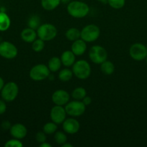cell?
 I'll list each match as a JSON object with an SVG mask.
<instances>
[{
	"label": "cell",
	"instance_id": "cell-1",
	"mask_svg": "<svg viewBox=\"0 0 147 147\" xmlns=\"http://www.w3.org/2000/svg\"><path fill=\"white\" fill-rule=\"evenodd\" d=\"M67 11L71 17L81 19L87 15L89 11V7L83 1H73L68 4Z\"/></svg>",
	"mask_w": 147,
	"mask_h": 147
},
{
	"label": "cell",
	"instance_id": "cell-2",
	"mask_svg": "<svg viewBox=\"0 0 147 147\" xmlns=\"http://www.w3.org/2000/svg\"><path fill=\"white\" fill-rule=\"evenodd\" d=\"M72 71L74 75L80 80H85L91 75V67L89 63L84 60L76 61L72 65Z\"/></svg>",
	"mask_w": 147,
	"mask_h": 147
},
{
	"label": "cell",
	"instance_id": "cell-3",
	"mask_svg": "<svg viewBox=\"0 0 147 147\" xmlns=\"http://www.w3.org/2000/svg\"><path fill=\"white\" fill-rule=\"evenodd\" d=\"M57 33L56 27L53 24L49 23L40 24V27L37 29V37L45 42L53 40L57 35Z\"/></svg>",
	"mask_w": 147,
	"mask_h": 147
},
{
	"label": "cell",
	"instance_id": "cell-4",
	"mask_svg": "<svg viewBox=\"0 0 147 147\" xmlns=\"http://www.w3.org/2000/svg\"><path fill=\"white\" fill-rule=\"evenodd\" d=\"M100 35V30L95 24H88L85 26L81 31V39L86 42H92L99 38Z\"/></svg>",
	"mask_w": 147,
	"mask_h": 147
},
{
	"label": "cell",
	"instance_id": "cell-5",
	"mask_svg": "<svg viewBox=\"0 0 147 147\" xmlns=\"http://www.w3.org/2000/svg\"><path fill=\"white\" fill-rule=\"evenodd\" d=\"M19 93V88L14 82H9L4 84L1 90V96L6 102H12L15 100Z\"/></svg>",
	"mask_w": 147,
	"mask_h": 147
},
{
	"label": "cell",
	"instance_id": "cell-6",
	"mask_svg": "<svg viewBox=\"0 0 147 147\" xmlns=\"http://www.w3.org/2000/svg\"><path fill=\"white\" fill-rule=\"evenodd\" d=\"M89 57L92 63L100 65L108 59V52L102 46L94 45L89 50Z\"/></svg>",
	"mask_w": 147,
	"mask_h": 147
},
{
	"label": "cell",
	"instance_id": "cell-7",
	"mask_svg": "<svg viewBox=\"0 0 147 147\" xmlns=\"http://www.w3.org/2000/svg\"><path fill=\"white\" fill-rule=\"evenodd\" d=\"M50 70L46 65L38 64L33 66L30 71V77L35 81H41L50 76Z\"/></svg>",
	"mask_w": 147,
	"mask_h": 147
},
{
	"label": "cell",
	"instance_id": "cell-8",
	"mask_svg": "<svg viewBox=\"0 0 147 147\" xmlns=\"http://www.w3.org/2000/svg\"><path fill=\"white\" fill-rule=\"evenodd\" d=\"M65 110L68 115L73 117H78L84 114L86 111V106L80 100H73L69 102L65 106Z\"/></svg>",
	"mask_w": 147,
	"mask_h": 147
},
{
	"label": "cell",
	"instance_id": "cell-9",
	"mask_svg": "<svg viewBox=\"0 0 147 147\" xmlns=\"http://www.w3.org/2000/svg\"><path fill=\"white\" fill-rule=\"evenodd\" d=\"M129 55L131 58L136 61L145 60L147 56V48L142 43H134L131 46Z\"/></svg>",
	"mask_w": 147,
	"mask_h": 147
},
{
	"label": "cell",
	"instance_id": "cell-10",
	"mask_svg": "<svg viewBox=\"0 0 147 147\" xmlns=\"http://www.w3.org/2000/svg\"><path fill=\"white\" fill-rule=\"evenodd\" d=\"M18 50L13 43L4 41L0 43V56L6 59H13L17 57Z\"/></svg>",
	"mask_w": 147,
	"mask_h": 147
},
{
	"label": "cell",
	"instance_id": "cell-11",
	"mask_svg": "<svg viewBox=\"0 0 147 147\" xmlns=\"http://www.w3.org/2000/svg\"><path fill=\"white\" fill-rule=\"evenodd\" d=\"M66 111L65 108L62 106H57L56 105L53 106L50 110V119L52 121L56 123V124H61L63 123L65 119H66Z\"/></svg>",
	"mask_w": 147,
	"mask_h": 147
},
{
	"label": "cell",
	"instance_id": "cell-12",
	"mask_svg": "<svg viewBox=\"0 0 147 147\" xmlns=\"http://www.w3.org/2000/svg\"><path fill=\"white\" fill-rule=\"evenodd\" d=\"M70 99V96L69 93L64 90H56L52 95V100L54 103L55 105L57 106H64L66 105L69 101Z\"/></svg>",
	"mask_w": 147,
	"mask_h": 147
},
{
	"label": "cell",
	"instance_id": "cell-13",
	"mask_svg": "<svg viewBox=\"0 0 147 147\" xmlns=\"http://www.w3.org/2000/svg\"><path fill=\"white\" fill-rule=\"evenodd\" d=\"M62 125H63V131L69 134H76L80 129L79 122L74 118L66 119Z\"/></svg>",
	"mask_w": 147,
	"mask_h": 147
},
{
	"label": "cell",
	"instance_id": "cell-14",
	"mask_svg": "<svg viewBox=\"0 0 147 147\" xmlns=\"http://www.w3.org/2000/svg\"><path fill=\"white\" fill-rule=\"evenodd\" d=\"M10 134L13 138L17 139H22L27 136V129L25 126L22 123H15L11 126L10 129Z\"/></svg>",
	"mask_w": 147,
	"mask_h": 147
},
{
	"label": "cell",
	"instance_id": "cell-15",
	"mask_svg": "<svg viewBox=\"0 0 147 147\" xmlns=\"http://www.w3.org/2000/svg\"><path fill=\"white\" fill-rule=\"evenodd\" d=\"M86 50V42L82 39H78L73 42L71 47V50L76 56H81L85 53Z\"/></svg>",
	"mask_w": 147,
	"mask_h": 147
},
{
	"label": "cell",
	"instance_id": "cell-16",
	"mask_svg": "<svg viewBox=\"0 0 147 147\" xmlns=\"http://www.w3.org/2000/svg\"><path fill=\"white\" fill-rule=\"evenodd\" d=\"M75 55L74 54L73 52L71 50H66L62 53L61 56V60L62 65L65 66V67H71L74 64L75 60Z\"/></svg>",
	"mask_w": 147,
	"mask_h": 147
},
{
	"label": "cell",
	"instance_id": "cell-17",
	"mask_svg": "<svg viewBox=\"0 0 147 147\" xmlns=\"http://www.w3.org/2000/svg\"><path fill=\"white\" fill-rule=\"evenodd\" d=\"M37 32L33 29L27 27L24 29L21 32V38L25 42L32 43L37 38Z\"/></svg>",
	"mask_w": 147,
	"mask_h": 147
},
{
	"label": "cell",
	"instance_id": "cell-18",
	"mask_svg": "<svg viewBox=\"0 0 147 147\" xmlns=\"http://www.w3.org/2000/svg\"><path fill=\"white\" fill-rule=\"evenodd\" d=\"M11 25L10 17L4 11H0V31L4 32L8 30Z\"/></svg>",
	"mask_w": 147,
	"mask_h": 147
},
{
	"label": "cell",
	"instance_id": "cell-19",
	"mask_svg": "<svg viewBox=\"0 0 147 147\" xmlns=\"http://www.w3.org/2000/svg\"><path fill=\"white\" fill-rule=\"evenodd\" d=\"M61 4V0H41V6L46 11H52Z\"/></svg>",
	"mask_w": 147,
	"mask_h": 147
},
{
	"label": "cell",
	"instance_id": "cell-20",
	"mask_svg": "<svg viewBox=\"0 0 147 147\" xmlns=\"http://www.w3.org/2000/svg\"><path fill=\"white\" fill-rule=\"evenodd\" d=\"M100 70L102 73L107 76H110L115 71V65L111 61L107 60L100 64Z\"/></svg>",
	"mask_w": 147,
	"mask_h": 147
},
{
	"label": "cell",
	"instance_id": "cell-21",
	"mask_svg": "<svg viewBox=\"0 0 147 147\" xmlns=\"http://www.w3.org/2000/svg\"><path fill=\"white\" fill-rule=\"evenodd\" d=\"M61 60L57 57H53L48 61V67L50 72H57L61 67Z\"/></svg>",
	"mask_w": 147,
	"mask_h": 147
},
{
	"label": "cell",
	"instance_id": "cell-22",
	"mask_svg": "<svg viewBox=\"0 0 147 147\" xmlns=\"http://www.w3.org/2000/svg\"><path fill=\"white\" fill-rule=\"evenodd\" d=\"M66 37L70 41H75V40H78V39L81 38V31H79V30H78L77 28H74V27H72V28L69 29L66 32Z\"/></svg>",
	"mask_w": 147,
	"mask_h": 147
},
{
	"label": "cell",
	"instance_id": "cell-23",
	"mask_svg": "<svg viewBox=\"0 0 147 147\" xmlns=\"http://www.w3.org/2000/svg\"><path fill=\"white\" fill-rule=\"evenodd\" d=\"M73 71L69 68H63L59 72V78L62 82H68L73 77Z\"/></svg>",
	"mask_w": 147,
	"mask_h": 147
},
{
	"label": "cell",
	"instance_id": "cell-24",
	"mask_svg": "<svg viewBox=\"0 0 147 147\" xmlns=\"http://www.w3.org/2000/svg\"><path fill=\"white\" fill-rule=\"evenodd\" d=\"M71 96L74 100H82L86 96V91L85 88L82 87L76 88L72 92Z\"/></svg>",
	"mask_w": 147,
	"mask_h": 147
},
{
	"label": "cell",
	"instance_id": "cell-25",
	"mask_svg": "<svg viewBox=\"0 0 147 147\" xmlns=\"http://www.w3.org/2000/svg\"><path fill=\"white\" fill-rule=\"evenodd\" d=\"M27 24L30 28L33 29V30H37L40 25V19L38 16L33 15L29 18Z\"/></svg>",
	"mask_w": 147,
	"mask_h": 147
},
{
	"label": "cell",
	"instance_id": "cell-26",
	"mask_svg": "<svg viewBox=\"0 0 147 147\" xmlns=\"http://www.w3.org/2000/svg\"><path fill=\"white\" fill-rule=\"evenodd\" d=\"M58 129L57 124L54 122H48L43 126V130L46 134H53Z\"/></svg>",
	"mask_w": 147,
	"mask_h": 147
},
{
	"label": "cell",
	"instance_id": "cell-27",
	"mask_svg": "<svg viewBox=\"0 0 147 147\" xmlns=\"http://www.w3.org/2000/svg\"><path fill=\"white\" fill-rule=\"evenodd\" d=\"M45 47V41L41 39H36L35 41L32 42V48L36 53H40L44 49Z\"/></svg>",
	"mask_w": 147,
	"mask_h": 147
},
{
	"label": "cell",
	"instance_id": "cell-28",
	"mask_svg": "<svg viewBox=\"0 0 147 147\" xmlns=\"http://www.w3.org/2000/svg\"><path fill=\"white\" fill-rule=\"evenodd\" d=\"M54 140L58 144L63 145L66 142H67V136L63 132L56 131L54 134Z\"/></svg>",
	"mask_w": 147,
	"mask_h": 147
},
{
	"label": "cell",
	"instance_id": "cell-29",
	"mask_svg": "<svg viewBox=\"0 0 147 147\" xmlns=\"http://www.w3.org/2000/svg\"><path fill=\"white\" fill-rule=\"evenodd\" d=\"M108 4L115 9H120L125 6V0H108Z\"/></svg>",
	"mask_w": 147,
	"mask_h": 147
},
{
	"label": "cell",
	"instance_id": "cell-30",
	"mask_svg": "<svg viewBox=\"0 0 147 147\" xmlns=\"http://www.w3.org/2000/svg\"><path fill=\"white\" fill-rule=\"evenodd\" d=\"M5 147H22L23 144L22 142H20V139H12L10 140L7 141L4 144Z\"/></svg>",
	"mask_w": 147,
	"mask_h": 147
},
{
	"label": "cell",
	"instance_id": "cell-31",
	"mask_svg": "<svg viewBox=\"0 0 147 147\" xmlns=\"http://www.w3.org/2000/svg\"><path fill=\"white\" fill-rule=\"evenodd\" d=\"M35 139H36V141L40 144L43 143V142H46V139H47V137H46V134L45 133L44 131L37 132V134H36L35 136Z\"/></svg>",
	"mask_w": 147,
	"mask_h": 147
},
{
	"label": "cell",
	"instance_id": "cell-32",
	"mask_svg": "<svg viewBox=\"0 0 147 147\" xmlns=\"http://www.w3.org/2000/svg\"><path fill=\"white\" fill-rule=\"evenodd\" d=\"M7 111V105L4 100H0V115L4 114Z\"/></svg>",
	"mask_w": 147,
	"mask_h": 147
},
{
	"label": "cell",
	"instance_id": "cell-33",
	"mask_svg": "<svg viewBox=\"0 0 147 147\" xmlns=\"http://www.w3.org/2000/svg\"><path fill=\"white\" fill-rule=\"evenodd\" d=\"M82 101L83 102V103L85 106H89V105H90L91 103H92V98H91L89 96H86L83 99H82Z\"/></svg>",
	"mask_w": 147,
	"mask_h": 147
},
{
	"label": "cell",
	"instance_id": "cell-34",
	"mask_svg": "<svg viewBox=\"0 0 147 147\" xmlns=\"http://www.w3.org/2000/svg\"><path fill=\"white\" fill-rule=\"evenodd\" d=\"M1 126H2V128L4 129V130H7V129H10V128H11V123H10L9 121H4L2 123V124H1Z\"/></svg>",
	"mask_w": 147,
	"mask_h": 147
},
{
	"label": "cell",
	"instance_id": "cell-35",
	"mask_svg": "<svg viewBox=\"0 0 147 147\" xmlns=\"http://www.w3.org/2000/svg\"><path fill=\"white\" fill-rule=\"evenodd\" d=\"M40 147H51V144H48V143H46V142H43V143L40 144Z\"/></svg>",
	"mask_w": 147,
	"mask_h": 147
},
{
	"label": "cell",
	"instance_id": "cell-36",
	"mask_svg": "<svg viewBox=\"0 0 147 147\" xmlns=\"http://www.w3.org/2000/svg\"><path fill=\"white\" fill-rule=\"evenodd\" d=\"M4 80L2 79V78L0 77V91L1 90V89H2V88L4 87Z\"/></svg>",
	"mask_w": 147,
	"mask_h": 147
},
{
	"label": "cell",
	"instance_id": "cell-37",
	"mask_svg": "<svg viewBox=\"0 0 147 147\" xmlns=\"http://www.w3.org/2000/svg\"><path fill=\"white\" fill-rule=\"evenodd\" d=\"M61 146L63 147H72V146H73L71 144L67 143V142H66L65 144H63L61 145Z\"/></svg>",
	"mask_w": 147,
	"mask_h": 147
},
{
	"label": "cell",
	"instance_id": "cell-38",
	"mask_svg": "<svg viewBox=\"0 0 147 147\" xmlns=\"http://www.w3.org/2000/svg\"><path fill=\"white\" fill-rule=\"evenodd\" d=\"M69 2H71V0H61V3L64 4H68Z\"/></svg>",
	"mask_w": 147,
	"mask_h": 147
},
{
	"label": "cell",
	"instance_id": "cell-39",
	"mask_svg": "<svg viewBox=\"0 0 147 147\" xmlns=\"http://www.w3.org/2000/svg\"><path fill=\"white\" fill-rule=\"evenodd\" d=\"M97 1H99V2L102 3V4H108V0H97Z\"/></svg>",
	"mask_w": 147,
	"mask_h": 147
},
{
	"label": "cell",
	"instance_id": "cell-40",
	"mask_svg": "<svg viewBox=\"0 0 147 147\" xmlns=\"http://www.w3.org/2000/svg\"><path fill=\"white\" fill-rule=\"evenodd\" d=\"M146 64H147V56H146Z\"/></svg>",
	"mask_w": 147,
	"mask_h": 147
},
{
	"label": "cell",
	"instance_id": "cell-41",
	"mask_svg": "<svg viewBox=\"0 0 147 147\" xmlns=\"http://www.w3.org/2000/svg\"><path fill=\"white\" fill-rule=\"evenodd\" d=\"M146 48H147V45H146Z\"/></svg>",
	"mask_w": 147,
	"mask_h": 147
}]
</instances>
